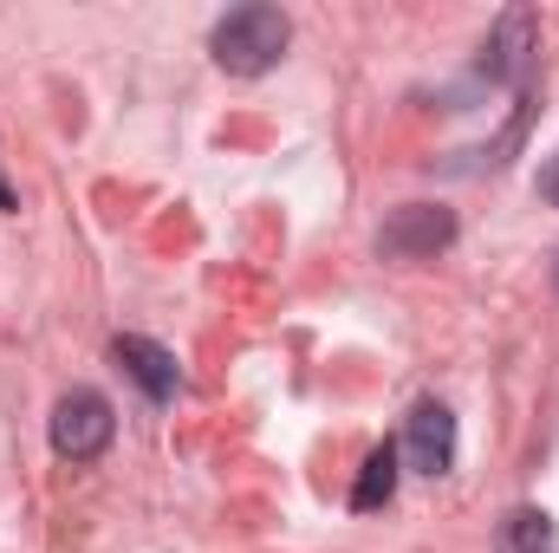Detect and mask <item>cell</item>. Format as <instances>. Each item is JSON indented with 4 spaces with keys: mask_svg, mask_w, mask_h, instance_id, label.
<instances>
[{
    "mask_svg": "<svg viewBox=\"0 0 559 553\" xmlns=\"http://www.w3.org/2000/svg\"><path fill=\"white\" fill-rule=\"evenodd\" d=\"M286 39H293V20H286L280 7H267V0H248V7H235V13L215 20L209 52H215L222 72L261 79V72H274L280 59H286Z\"/></svg>",
    "mask_w": 559,
    "mask_h": 553,
    "instance_id": "obj_1",
    "label": "cell"
},
{
    "mask_svg": "<svg viewBox=\"0 0 559 553\" xmlns=\"http://www.w3.org/2000/svg\"><path fill=\"white\" fill-rule=\"evenodd\" d=\"M111 436H118V416H111V398H105V391L79 385V391H66V398L52 404V449H59L66 462L105 456Z\"/></svg>",
    "mask_w": 559,
    "mask_h": 553,
    "instance_id": "obj_2",
    "label": "cell"
},
{
    "mask_svg": "<svg viewBox=\"0 0 559 553\" xmlns=\"http://www.w3.org/2000/svg\"><path fill=\"white\" fill-rule=\"evenodd\" d=\"M455 242V215L442 209V202H404V209H391V222L378 228V255H391V261H429V255H442Z\"/></svg>",
    "mask_w": 559,
    "mask_h": 553,
    "instance_id": "obj_3",
    "label": "cell"
},
{
    "mask_svg": "<svg viewBox=\"0 0 559 553\" xmlns=\"http://www.w3.org/2000/svg\"><path fill=\"white\" fill-rule=\"evenodd\" d=\"M397 462H411L417 475H449L455 469V416L442 411L436 398H423L411 423H404V443H397Z\"/></svg>",
    "mask_w": 559,
    "mask_h": 553,
    "instance_id": "obj_4",
    "label": "cell"
},
{
    "mask_svg": "<svg viewBox=\"0 0 559 553\" xmlns=\"http://www.w3.org/2000/svg\"><path fill=\"white\" fill-rule=\"evenodd\" d=\"M534 46H540V20H534L527 7H508L501 26H495L488 46H481V72L501 79V85H521L527 66H534Z\"/></svg>",
    "mask_w": 559,
    "mask_h": 553,
    "instance_id": "obj_5",
    "label": "cell"
},
{
    "mask_svg": "<svg viewBox=\"0 0 559 553\" xmlns=\"http://www.w3.org/2000/svg\"><path fill=\"white\" fill-rule=\"evenodd\" d=\"M111 358H118V365H124V372L138 378L150 404H169V398L182 391L176 352H169V345H156V339H143V332H118V339H111Z\"/></svg>",
    "mask_w": 559,
    "mask_h": 553,
    "instance_id": "obj_6",
    "label": "cell"
},
{
    "mask_svg": "<svg viewBox=\"0 0 559 553\" xmlns=\"http://www.w3.org/2000/svg\"><path fill=\"white\" fill-rule=\"evenodd\" d=\"M495 553H559V528L547 508H514L495 528Z\"/></svg>",
    "mask_w": 559,
    "mask_h": 553,
    "instance_id": "obj_7",
    "label": "cell"
},
{
    "mask_svg": "<svg viewBox=\"0 0 559 553\" xmlns=\"http://www.w3.org/2000/svg\"><path fill=\"white\" fill-rule=\"evenodd\" d=\"M391 495H397V449L384 443V449L365 456V475H358V489H352V508L371 515V508H384Z\"/></svg>",
    "mask_w": 559,
    "mask_h": 553,
    "instance_id": "obj_8",
    "label": "cell"
},
{
    "mask_svg": "<svg viewBox=\"0 0 559 553\" xmlns=\"http://www.w3.org/2000/svg\"><path fill=\"white\" fill-rule=\"evenodd\" d=\"M534 189H540V202H554L559 209V150L540 163V176H534Z\"/></svg>",
    "mask_w": 559,
    "mask_h": 553,
    "instance_id": "obj_9",
    "label": "cell"
},
{
    "mask_svg": "<svg viewBox=\"0 0 559 553\" xmlns=\"http://www.w3.org/2000/svg\"><path fill=\"white\" fill-rule=\"evenodd\" d=\"M0 209H20V196L7 189V176H0Z\"/></svg>",
    "mask_w": 559,
    "mask_h": 553,
    "instance_id": "obj_10",
    "label": "cell"
}]
</instances>
